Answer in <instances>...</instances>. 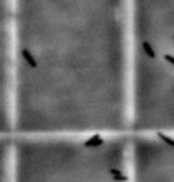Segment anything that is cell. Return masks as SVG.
I'll return each mask as SVG.
<instances>
[{"instance_id":"1","label":"cell","mask_w":174,"mask_h":182,"mask_svg":"<svg viewBox=\"0 0 174 182\" xmlns=\"http://www.w3.org/2000/svg\"><path fill=\"white\" fill-rule=\"evenodd\" d=\"M103 143H105V140H103L101 136L94 135V136H91L89 140L84 142V147H98V146H102Z\"/></svg>"},{"instance_id":"2","label":"cell","mask_w":174,"mask_h":182,"mask_svg":"<svg viewBox=\"0 0 174 182\" xmlns=\"http://www.w3.org/2000/svg\"><path fill=\"white\" fill-rule=\"evenodd\" d=\"M158 137L162 140L163 143H166L167 146H170V147H174V139H171V137H169V136H166V135H163L162 132H158Z\"/></svg>"},{"instance_id":"3","label":"cell","mask_w":174,"mask_h":182,"mask_svg":"<svg viewBox=\"0 0 174 182\" xmlns=\"http://www.w3.org/2000/svg\"><path fill=\"white\" fill-rule=\"evenodd\" d=\"M113 178H114V181H122V182L128 181V177H125V175H113Z\"/></svg>"},{"instance_id":"4","label":"cell","mask_w":174,"mask_h":182,"mask_svg":"<svg viewBox=\"0 0 174 182\" xmlns=\"http://www.w3.org/2000/svg\"><path fill=\"white\" fill-rule=\"evenodd\" d=\"M109 173H110L111 175H122V173L120 171V170H117V169H110Z\"/></svg>"}]
</instances>
